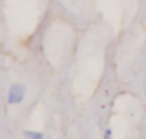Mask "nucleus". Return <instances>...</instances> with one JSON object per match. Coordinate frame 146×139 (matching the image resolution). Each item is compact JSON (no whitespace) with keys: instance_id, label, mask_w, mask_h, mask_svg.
I'll return each mask as SVG.
<instances>
[{"instance_id":"nucleus-1","label":"nucleus","mask_w":146,"mask_h":139,"mask_svg":"<svg viewBox=\"0 0 146 139\" xmlns=\"http://www.w3.org/2000/svg\"><path fill=\"white\" fill-rule=\"evenodd\" d=\"M25 97V87L23 85H13L9 90V96H8V102L9 104H19L23 100Z\"/></svg>"},{"instance_id":"nucleus-2","label":"nucleus","mask_w":146,"mask_h":139,"mask_svg":"<svg viewBox=\"0 0 146 139\" xmlns=\"http://www.w3.org/2000/svg\"><path fill=\"white\" fill-rule=\"evenodd\" d=\"M25 138L27 139H44L40 133H36V131H25Z\"/></svg>"},{"instance_id":"nucleus-3","label":"nucleus","mask_w":146,"mask_h":139,"mask_svg":"<svg viewBox=\"0 0 146 139\" xmlns=\"http://www.w3.org/2000/svg\"><path fill=\"white\" fill-rule=\"evenodd\" d=\"M104 139H112V131L107 130V131H106V136H104Z\"/></svg>"}]
</instances>
